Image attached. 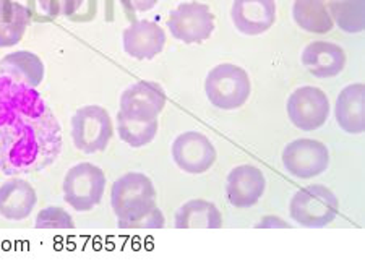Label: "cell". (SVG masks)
Wrapping results in <instances>:
<instances>
[{
  "instance_id": "6da1fadb",
  "label": "cell",
  "mask_w": 365,
  "mask_h": 261,
  "mask_svg": "<svg viewBox=\"0 0 365 261\" xmlns=\"http://www.w3.org/2000/svg\"><path fill=\"white\" fill-rule=\"evenodd\" d=\"M62 127L36 88L0 75V170L38 174L62 153Z\"/></svg>"
},
{
  "instance_id": "7a4b0ae2",
  "label": "cell",
  "mask_w": 365,
  "mask_h": 261,
  "mask_svg": "<svg viewBox=\"0 0 365 261\" xmlns=\"http://www.w3.org/2000/svg\"><path fill=\"white\" fill-rule=\"evenodd\" d=\"M158 192L143 172H127L110 187V208L120 229H163L166 218L156 205Z\"/></svg>"
},
{
  "instance_id": "3957f363",
  "label": "cell",
  "mask_w": 365,
  "mask_h": 261,
  "mask_svg": "<svg viewBox=\"0 0 365 261\" xmlns=\"http://www.w3.org/2000/svg\"><path fill=\"white\" fill-rule=\"evenodd\" d=\"M205 94L215 108L235 111L245 106L252 94L249 73L235 63H220L205 78Z\"/></svg>"
},
{
  "instance_id": "277c9868",
  "label": "cell",
  "mask_w": 365,
  "mask_h": 261,
  "mask_svg": "<svg viewBox=\"0 0 365 261\" xmlns=\"http://www.w3.org/2000/svg\"><path fill=\"white\" fill-rule=\"evenodd\" d=\"M339 215V200L325 185H309L294 193L289 216L300 227L320 229L331 224Z\"/></svg>"
},
{
  "instance_id": "5b68a950",
  "label": "cell",
  "mask_w": 365,
  "mask_h": 261,
  "mask_svg": "<svg viewBox=\"0 0 365 261\" xmlns=\"http://www.w3.org/2000/svg\"><path fill=\"white\" fill-rule=\"evenodd\" d=\"M106 183L108 177L99 165L78 163L63 177V200L76 213H88L103 201Z\"/></svg>"
},
{
  "instance_id": "8992f818",
  "label": "cell",
  "mask_w": 365,
  "mask_h": 261,
  "mask_svg": "<svg viewBox=\"0 0 365 261\" xmlns=\"http://www.w3.org/2000/svg\"><path fill=\"white\" fill-rule=\"evenodd\" d=\"M72 140L78 151L96 154L108 148L114 135L113 118L103 106H83L72 117Z\"/></svg>"
},
{
  "instance_id": "52a82bcc",
  "label": "cell",
  "mask_w": 365,
  "mask_h": 261,
  "mask_svg": "<svg viewBox=\"0 0 365 261\" xmlns=\"http://www.w3.org/2000/svg\"><path fill=\"white\" fill-rule=\"evenodd\" d=\"M170 36L184 44H202L215 31V15L206 4L182 2L169 14Z\"/></svg>"
},
{
  "instance_id": "ba28073f",
  "label": "cell",
  "mask_w": 365,
  "mask_h": 261,
  "mask_svg": "<svg viewBox=\"0 0 365 261\" xmlns=\"http://www.w3.org/2000/svg\"><path fill=\"white\" fill-rule=\"evenodd\" d=\"M329 150L320 140L299 138L284 146L281 153L282 168L296 179L309 180L329 168Z\"/></svg>"
},
{
  "instance_id": "9c48e42d",
  "label": "cell",
  "mask_w": 365,
  "mask_h": 261,
  "mask_svg": "<svg viewBox=\"0 0 365 261\" xmlns=\"http://www.w3.org/2000/svg\"><path fill=\"white\" fill-rule=\"evenodd\" d=\"M286 111L291 123L300 132H315L328 122L331 104L325 91L307 85L291 93Z\"/></svg>"
},
{
  "instance_id": "30bf717a",
  "label": "cell",
  "mask_w": 365,
  "mask_h": 261,
  "mask_svg": "<svg viewBox=\"0 0 365 261\" xmlns=\"http://www.w3.org/2000/svg\"><path fill=\"white\" fill-rule=\"evenodd\" d=\"M173 161L178 168L190 175H200L208 172L216 163L217 151L208 136L188 130L175 136L170 148Z\"/></svg>"
},
{
  "instance_id": "8fae6325",
  "label": "cell",
  "mask_w": 365,
  "mask_h": 261,
  "mask_svg": "<svg viewBox=\"0 0 365 261\" xmlns=\"http://www.w3.org/2000/svg\"><path fill=\"white\" fill-rule=\"evenodd\" d=\"M166 104L168 96L161 85L155 81H138L122 93L119 112L140 121H155Z\"/></svg>"
},
{
  "instance_id": "7c38bea8",
  "label": "cell",
  "mask_w": 365,
  "mask_h": 261,
  "mask_svg": "<svg viewBox=\"0 0 365 261\" xmlns=\"http://www.w3.org/2000/svg\"><path fill=\"white\" fill-rule=\"evenodd\" d=\"M267 188L263 170L253 164H240L227 174L226 197L237 210H249L262 200Z\"/></svg>"
},
{
  "instance_id": "4fadbf2b",
  "label": "cell",
  "mask_w": 365,
  "mask_h": 261,
  "mask_svg": "<svg viewBox=\"0 0 365 261\" xmlns=\"http://www.w3.org/2000/svg\"><path fill=\"white\" fill-rule=\"evenodd\" d=\"M166 31L151 20H138L122 33L123 52L137 61H153L166 46Z\"/></svg>"
},
{
  "instance_id": "5bb4252c",
  "label": "cell",
  "mask_w": 365,
  "mask_h": 261,
  "mask_svg": "<svg viewBox=\"0 0 365 261\" xmlns=\"http://www.w3.org/2000/svg\"><path fill=\"white\" fill-rule=\"evenodd\" d=\"M231 20L245 36H260L276 23V0H234Z\"/></svg>"
},
{
  "instance_id": "9a60e30c",
  "label": "cell",
  "mask_w": 365,
  "mask_h": 261,
  "mask_svg": "<svg viewBox=\"0 0 365 261\" xmlns=\"http://www.w3.org/2000/svg\"><path fill=\"white\" fill-rule=\"evenodd\" d=\"M300 62L315 78H333L346 67V52L329 41H312L304 47Z\"/></svg>"
},
{
  "instance_id": "2e32d148",
  "label": "cell",
  "mask_w": 365,
  "mask_h": 261,
  "mask_svg": "<svg viewBox=\"0 0 365 261\" xmlns=\"http://www.w3.org/2000/svg\"><path fill=\"white\" fill-rule=\"evenodd\" d=\"M36 203V190L25 179L14 177L0 185V216L7 221H25Z\"/></svg>"
},
{
  "instance_id": "e0dca14e",
  "label": "cell",
  "mask_w": 365,
  "mask_h": 261,
  "mask_svg": "<svg viewBox=\"0 0 365 261\" xmlns=\"http://www.w3.org/2000/svg\"><path fill=\"white\" fill-rule=\"evenodd\" d=\"M334 118L343 132L362 135L365 132V86L352 83L341 90L334 104Z\"/></svg>"
},
{
  "instance_id": "ac0fdd59",
  "label": "cell",
  "mask_w": 365,
  "mask_h": 261,
  "mask_svg": "<svg viewBox=\"0 0 365 261\" xmlns=\"http://www.w3.org/2000/svg\"><path fill=\"white\" fill-rule=\"evenodd\" d=\"M0 75L11 81L38 88L44 80L46 68L41 57L31 51H16L5 56L0 61Z\"/></svg>"
},
{
  "instance_id": "d6986e66",
  "label": "cell",
  "mask_w": 365,
  "mask_h": 261,
  "mask_svg": "<svg viewBox=\"0 0 365 261\" xmlns=\"http://www.w3.org/2000/svg\"><path fill=\"white\" fill-rule=\"evenodd\" d=\"M175 229H221L222 216L208 200H190L182 205L174 216Z\"/></svg>"
},
{
  "instance_id": "ffe728a7",
  "label": "cell",
  "mask_w": 365,
  "mask_h": 261,
  "mask_svg": "<svg viewBox=\"0 0 365 261\" xmlns=\"http://www.w3.org/2000/svg\"><path fill=\"white\" fill-rule=\"evenodd\" d=\"M29 25L31 11L28 7L14 0H0V47L19 44Z\"/></svg>"
},
{
  "instance_id": "44dd1931",
  "label": "cell",
  "mask_w": 365,
  "mask_h": 261,
  "mask_svg": "<svg viewBox=\"0 0 365 261\" xmlns=\"http://www.w3.org/2000/svg\"><path fill=\"white\" fill-rule=\"evenodd\" d=\"M292 19L302 31L312 34H327L334 26L328 0H296Z\"/></svg>"
},
{
  "instance_id": "7402d4cb",
  "label": "cell",
  "mask_w": 365,
  "mask_h": 261,
  "mask_svg": "<svg viewBox=\"0 0 365 261\" xmlns=\"http://www.w3.org/2000/svg\"><path fill=\"white\" fill-rule=\"evenodd\" d=\"M158 130H160L158 118L155 121H140V118L117 112V135L123 143L135 148V150L153 143L158 136Z\"/></svg>"
},
{
  "instance_id": "603a6c76",
  "label": "cell",
  "mask_w": 365,
  "mask_h": 261,
  "mask_svg": "<svg viewBox=\"0 0 365 261\" xmlns=\"http://www.w3.org/2000/svg\"><path fill=\"white\" fill-rule=\"evenodd\" d=\"M329 11L341 31L359 34L365 29V0H336Z\"/></svg>"
},
{
  "instance_id": "cb8c5ba5",
  "label": "cell",
  "mask_w": 365,
  "mask_h": 261,
  "mask_svg": "<svg viewBox=\"0 0 365 261\" xmlns=\"http://www.w3.org/2000/svg\"><path fill=\"white\" fill-rule=\"evenodd\" d=\"M36 229H73L75 222L68 211L61 206H47L34 219Z\"/></svg>"
},
{
  "instance_id": "d4e9b609",
  "label": "cell",
  "mask_w": 365,
  "mask_h": 261,
  "mask_svg": "<svg viewBox=\"0 0 365 261\" xmlns=\"http://www.w3.org/2000/svg\"><path fill=\"white\" fill-rule=\"evenodd\" d=\"M39 7L51 19L58 16H72L83 4V0H38Z\"/></svg>"
},
{
  "instance_id": "484cf974",
  "label": "cell",
  "mask_w": 365,
  "mask_h": 261,
  "mask_svg": "<svg viewBox=\"0 0 365 261\" xmlns=\"http://www.w3.org/2000/svg\"><path fill=\"white\" fill-rule=\"evenodd\" d=\"M122 5L132 11H150L160 4V0H120Z\"/></svg>"
},
{
  "instance_id": "4316f807",
  "label": "cell",
  "mask_w": 365,
  "mask_h": 261,
  "mask_svg": "<svg viewBox=\"0 0 365 261\" xmlns=\"http://www.w3.org/2000/svg\"><path fill=\"white\" fill-rule=\"evenodd\" d=\"M257 227H262V229H264V227H291V225L286 224L282 219L276 218V216H264Z\"/></svg>"
}]
</instances>
